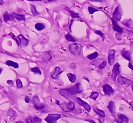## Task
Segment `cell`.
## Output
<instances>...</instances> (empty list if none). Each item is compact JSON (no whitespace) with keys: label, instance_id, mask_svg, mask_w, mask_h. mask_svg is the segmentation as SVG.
<instances>
[{"label":"cell","instance_id":"6da1fadb","mask_svg":"<svg viewBox=\"0 0 133 123\" xmlns=\"http://www.w3.org/2000/svg\"><path fill=\"white\" fill-rule=\"evenodd\" d=\"M82 92V88L80 83H77L69 89H63L59 91V94L66 99H69L76 94H79Z\"/></svg>","mask_w":133,"mask_h":123},{"label":"cell","instance_id":"7a4b0ae2","mask_svg":"<svg viewBox=\"0 0 133 123\" xmlns=\"http://www.w3.org/2000/svg\"><path fill=\"white\" fill-rule=\"evenodd\" d=\"M69 51L72 55L75 56H78L81 54L82 47L80 44L75 43L71 44L69 47Z\"/></svg>","mask_w":133,"mask_h":123},{"label":"cell","instance_id":"3957f363","mask_svg":"<svg viewBox=\"0 0 133 123\" xmlns=\"http://www.w3.org/2000/svg\"><path fill=\"white\" fill-rule=\"evenodd\" d=\"M33 104L34 108L37 110V111H42L45 108V104L42 103L40 100H39V97L37 95H35L33 97Z\"/></svg>","mask_w":133,"mask_h":123},{"label":"cell","instance_id":"277c9868","mask_svg":"<svg viewBox=\"0 0 133 123\" xmlns=\"http://www.w3.org/2000/svg\"><path fill=\"white\" fill-rule=\"evenodd\" d=\"M61 117L60 114H49L45 118L47 123H55Z\"/></svg>","mask_w":133,"mask_h":123},{"label":"cell","instance_id":"5b68a950","mask_svg":"<svg viewBox=\"0 0 133 123\" xmlns=\"http://www.w3.org/2000/svg\"><path fill=\"white\" fill-rule=\"evenodd\" d=\"M122 15H123V11L121 10V7L120 6H117V7H116L113 13V18L112 19L115 20L116 21H119L121 20Z\"/></svg>","mask_w":133,"mask_h":123},{"label":"cell","instance_id":"8992f818","mask_svg":"<svg viewBox=\"0 0 133 123\" xmlns=\"http://www.w3.org/2000/svg\"><path fill=\"white\" fill-rule=\"evenodd\" d=\"M121 74V65H119V63H116L114 64L113 68V71H112V78L113 79H116V77H119Z\"/></svg>","mask_w":133,"mask_h":123},{"label":"cell","instance_id":"52a82bcc","mask_svg":"<svg viewBox=\"0 0 133 123\" xmlns=\"http://www.w3.org/2000/svg\"><path fill=\"white\" fill-rule=\"evenodd\" d=\"M115 54H116V51H114V49H110V51L109 52V55H108V62H109L110 65H113L114 64Z\"/></svg>","mask_w":133,"mask_h":123},{"label":"cell","instance_id":"ba28073f","mask_svg":"<svg viewBox=\"0 0 133 123\" xmlns=\"http://www.w3.org/2000/svg\"><path fill=\"white\" fill-rule=\"evenodd\" d=\"M75 101L77 102V103L79 104L80 106H82L87 112H90V111H91V106H90L89 104L87 103L86 102H85L84 101H82V99L77 97V98L75 99Z\"/></svg>","mask_w":133,"mask_h":123},{"label":"cell","instance_id":"9c48e42d","mask_svg":"<svg viewBox=\"0 0 133 123\" xmlns=\"http://www.w3.org/2000/svg\"><path fill=\"white\" fill-rule=\"evenodd\" d=\"M115 121L117 123H123L124 122L126 123H128V117L123 114H118L115 117Z\"/></svg>","mask_w":133,"mask_h":123},{"label":"cell","instance_id":"30bf717a","mask_svg":"<svg viewBox=\"0 0 133 123\" xmlns=\"http://www.w3.org/2000/svg\"><path fill=\"white\" fill-rule=\"evenodd\" d=\"M102 91L105 95H111V94H114V89L109 84H104L102 86Z\"/></svg>","mask_w":133,"mask_h":123},{"label":"cell","instance_id":"8fae6325","mask_svg":"<svg viewBox=\"0 0 133 123\" xmlns=\"http://www.w3.org/2000/svg\"><path fill=\"white\" fill-rule=\"evenodd\" d=\"M63 72V70L62 69L59 67H56L55 68V69L53 72L51 73V77L53 79H58L59 75Z\"/></svg>","mask_w":133,"mask_h":123},{"label":"cell","instance_id":"7c38bea8","mask_svg":"<svg viewBox=\"0 0 133 123\" xmlns=\"http://www.w3.org/2000/svg\"><path fill=\"white\" fill-rule=\"evenodd\" d=\"M17 39L19 41L20 45H21L22 47H26V46L28 45V44H29V40L27 39L26 37H25L21 34H20V35H19L17 36Z\"/></svg>","mask_w":133,"mask_h":123},{"label":"cell","instance_id":"4fadbf2b","mask_svg":"<svg viewBox=\"0 0 133 123\" xmlns=\"http://www.w3.org/2000/svg\"><path fill=\"white\" fill-rule=\"evenodd\" d=\"M117 81L119 82V84H121V85H124V84H126V85H129L130 84H131V80H129L127 78H125L121 76V75H119L118 78H117Z\"/></svg>","mask_w":133,"mask_h":123},{"label":"cell","instance_id":"5bb4252c","mask_svg":"<svg viewBox=\"0 0 133 123\" xmlns=\"http://www.w3.org/2000/svg\"><path fill=\"white\" fill-rule=\"evenodd\" d=\"M112 23H113V29L114 31L118 32L119 34H122L123 31V29L121 28V27L119 26L117 21L114 20L113 19H112Z\"/></svg>","mask_w":133,"mask_h":123},{"label":"cell","instance_id":"9a60e30c","mask_svg":"<svg viewBox=\"0 0 133 123\" xmlns=\"http://www.w3.org/2000/svg\"><path fill=\"white\" fill-rule=\"evenodd\" d=\"M51 58H52V52L51 51H45L41 55V59L44 61H48L51 60Z\"/></svg>","mask_w":133,"mask_h":123},{"label":"cell","instance_id":"2e32d148","mask_svg":"<svg viewBox=\"0 0 133 123\" xmlns=\"http://www.w3.org/2000/svg\"><path fill=\"white\" fill-rule=\"evenodd\" d=\"M107 108L109 109V112L111 113L112 115L114 116V114L116 113V108H115V104H114V102L113 101H112L109 102Z\"/></svg>","mask_w":133,"mask_h":123},{"label":"cell","instance_id":"e0dca14e","mask_svg":"<svg viewBox=\"0 0 133 123\" xmlns=\"http://www.w3.org/2000/svg\"><path fill=\"white\" fill-rule=\"evenodd\" d=\"M121 55L123 56V57L128 61L129 62H131V53L129 51H126V50H122L121 51Z\"/></svg>","mask_w":133,"mask_h":123},{"label":"cell","instance_id":"ac0fdd59","mask_svg":"<svg viewBox=\"0 0 133 123\" xmlns=\"http://www.w3.org/2000/svg\"><path fill=\"white\" fill-rule=\"evenodd\" d=\"M3 20L5 22L9 21H13L14 20V17L12 15L9 14L7 12H5L3 14Z\"/></svg>","mask_w":133,"mask_h":123},{"label":"cell","instance_id":"d6986e66","mask_svg":"<svg viewBox=\"0 0 133 123\" xmlns=\"http://www.w3.org/2000/svg\"><path fill=\"white\" fill-rule=\"evenodd\" d=\"M11 15L13 16L14 18H15L18 21H25V15H23L17 14L16 13H12Z\"/></svg>","mask_w":133,"mask_h":123},{"label":"cell","instance_id":"ffe728a7","mask_svg":"<svg viewBox=\"0 0 133 123\" xmlns=\"http://www.w3.org/2000/svg\"><path fill=\"white\" fill-rule=\"evenodd\" d=\"M5 64L7 65V66H10V67H12L15 68V69H18L19 68V65L18 63H15L14 61L11 60H7L6 62H5Z\"/></svg>","mask_w":133,"mask_h":123},{"label":"cell","instance_id":"44dd1931","mask_svg":"<svg viewBox=\"0 0 133 123\" xmlns=\"http://www.w3.org/2000/svg\"><path fill=\"white\" fill-rule=\"evenodd\" d=\"M65 10H67V11L69 13V14L71 15V16L72 18H73V19H75V18H79V13L73 11L72 10H69V8H65Z\"/></svg>","mask_w":133,"mask_h":123},{"label":"cell","instance_id":"7402d4cb","mask_svg":"<svg viewBox=\"0 0 133 123\" xmlns=\"http://www.w3.org/2000/svg\"><path fill=\"white\" fill-rule=\"evenodd\" d=\"M94 111L95 112V113H97L99 116H100L102 118H104L105 117V113L104 111H103L102 110H101V109H97V108H94Z\"/></svg>","mask_w":133,"mask_h":123},{"label":"cell","instance_id":"603a6c76","mask_svg":"<svg viewBox=\"0 0 133 123\" xmlns=\"http://www.w3.org/2000/svg\"><path fill=\"white\" fill-rule=\"evenodd\" d=\"M35 28L37 30V31H42L45 28V25L42 23H37L35 25Z\"/></svg>","mask_w":133,"mask_h":123},{"label":"cell","instance_id":"cb8c5ba5","mask_svg":"<svg viewBox=\"0 0 133 123\" xmlns=\"http://www.w3.org/2000/svg\"><path fill=\"white\" fill-rule=\"evenodd\" d=\"M7 115L11 117V119H15V117L17 116V114L15 113V111H14L12 109H10L7 113Z\"/></svg>","mask_w":133,"mask_h":123},{"label":"cell","instance_id":"d4e9b609","mask_svg":"<svg viewBox=\"0 0 133 123\" xmlns=\"http://www.w3.org/2000/svg\"><path fill=\"white\" fill-rule=\"evenodd\" d=\"M98 56H99V53L97 52V51H95L94 53L89 54V55H87V59H89V60H93V59H95L97 58Z\"/></svg>","mask_w":133,"mask_h":123},{"label":"cell","instance_id":"484cf974","mask_svg":"<svg viewBox=\"0 0 133 123\" xmlns=\"http://www.w3.org/2000/svg\"><path fill=\"white\" fill-rule=\"evenodd\" d=\"M75 109V103L72 101L69 102L67 103V109L68 111H73Z\"/></svg>","mask_w":133,"mask_h":123},{"label":"cell","instance_id":"4316f807","mask_svg":"<svg viewBox=\"0 0 133 123\" xmlns=\"http://www.w3.org/2000/svg\"><path fill=\"white\" fill-rule=\"evenodd\" d=\"M67 77L69 80V81L71 82H75L76 81V76H75L74 74H72V73H68L67 74Z\"/></svg>","mask_w":133,"mask_h":123},{"label":"cell","instance_id":"83f0119b","mask_svg":"<svg viewBox=\"0 0 133 123\" xmlns=\"http://www.w3.org/2000/svg\"><path fill=\"white\" fill-rule=\"evenodd\" d=\"M65 39L67 41H70V42H75L76 39L73 36H72L70 33H67L65 35Z\"/></svg>","mask_w":133,"mask_h":123},{"label":"cell","instance_id":"f1b7e54d","mask_svg":"<svg viewBox=\"0 0 133 123\" xmlns=\"http://www.w3.org/2000/svg\"><path fill=\"white\" fill-rule=\"evenodd\" d=\"M99 97V93L97 91H93L91 92V94L90 95V98L93 100H97Z\"/></svg>","mask_w":133,"mask_h":123},{"label":"cell","instance_id":"f546056e","mask_svg":"<svg viewBox=\"0 0 133 123\" xmlns=\"http://www.w3.org/2000/svg\"><path fill=\"white\" fill-rule=\"evenodd\" d=\"M30 6H31V11L33 15H34V16H36V15L39 14V13L37 11V10L36 7H35V5H32L31 4Z\"/></svg>","mask_w":133,"mask_h":123},{"label":"cell","instance_id":"4dcf8cb0","mask_svg":"<svg viewBox=\"0 0 133 123\" xmlns=\"http://www.w3.org/2000/svg\"><path fill=\"white\" fill-rule=\"evenodd\" d=\"M31 71L33 72V73H35V74H37V75H41V74H42L41 70H40L38 67H37L31 68Z\"/></svg>","mask_w":133,"mask_h":123},{"label":"cell","instance_id":"1f68e13d","mask_svg":"<svg viewBox=\"0 0 133 123\" xmlns=\"http://www.w3.org/2000/svg\"><path fill=\"white\" fill-rule=\"evenodd\" d=\"M88 11H89V14H93L94 13L99 11V10H97V9H95L94 7H91V6H89V7H88Z\"/></svg>","mask_w":133,"mask_h":123},{"label":"cell","instance_id":"d6a6232c","mask_svg":"<svg viewBox=\"0 0 133 123\" xmlns=\"http://www.w3.org/2000/svg\"><path fill=\"white\" fill-rule=\"evenodd\" d=\"M94 33L97 34V35H99V36H101V37L103 41H104V39H106V37H105V35H104V33H103L102 31H99V30H97V31H95Z\"/></svg>","mask_w":133,"mask_h":123},{"label":"cell","instance_id":"836d02e7","mask_svg":"<svg viewBox=\"0 0 133 123\" xmlns=\"http://www.w3.org/2000/svg\"><path fill=\"white\" fill-rule=\"evenodd\" d=\"M60 106L62 108L63 111H65V112H68V109H67V104L66 102H63L62 104H61Z\"/></svg>","mask_w":133,"mask_h":123},{"label":"cell","instance_id":"e575fe53","mask_svg":"<svg viewBox=\"0 0 133 123\" xmlns=\"http://www.w3.org/2000/svg\"><path fill=\"white\" fill-rule=\"evenodd\" d=\"M16 84H17V89H21L22 87H23V83L21 81V80L20 79H18L16 81Z\"/></svg>","mask_w":133,"mask_h":123},{"label":"cell","instance_id":"d590c367","mask_svg":"<svg viewBox=\"0 0 133 123\" xmlns=\"http://www.w3.org/2000/svg\"><path fill=\"white\" fill-rule=\"evenodd\" d=\"M122 23H123V24L125 26L129 27H130L132 26V25H131V23H132L133 22H132V21H131V20H128V21H123V22H122Z\"/></svg>","mask_w":133,"mask_h":123},{"label":"cell","instance_id":"8d00e7d4","mask_svg":"<svg viewBox=\"0 0 133 123\" xmlns=\"http://www.w3.org/2000/svg\"><path fill=\"white\" fill-rule=\"evenodd\" d=\"M25 123H34L33 118L31 116H29L25 119Z\"/></svg>","mask_w":133,"mask_h":123},{"label":"cell","instance_id":"74e56055","mask_svg":"<svg viewBox=\"0 0 133 123\" xmlns=\"http://www.w3.org/2000/svg\"><path fill=\"white\" fill-rule=\"evenodd\" d=\"M106 65H107L106 61H103L102 63H101L99 65V68L101 69H104V68L106 67Z\"/></svg>","mask_w":133,"mask_h":123},{"label":"cell","instance_id":"f35d334b","mask_svg":"<svg viewBox=\"0 0 133 123\" xmlns=\"http://www.w3.org/2000/svg\"><path fill=\"white\" fill-rule=\"evenodd\" d=\"M33 121L34 123H41L42 120L37 116H35V117H33Z\"/></svg>","mask_w":133,"mask_h":123},{"label":"cell","instance_id":"ab89813d","mask_svg":"<svg viewBox=\"0 0 133 123\" xmlns=\"http://www.w3.org/2000/svg\"><path fill=\"white\" fill-rule=\"evenodd\" d=\"M70 67L72 69H76L77 67V63H71Z\"/></svg>","mask_w":133,"mask_h":123},{"label":"cell","instance_id":"60d3db41","mask_svg":"<svg viewBox=\"0 0 133 123\" xmlns=\"http://www.w3.org/2000/svg\"><path fill=\"white\" fill-rule=\"evenodd\" d=\"M25 101L26 103H29V101H30V99H29V97L28 96H26L25 98Z\"/></svg>","mask_w":133,"mask_h":123},{"label":"cell","instance_id":"b9f144b4","mask_svg":"<svg viewBox=\"0 0 133 123\" xmlns=\"http://www.w3.org/2000/svg\"><path fill=\"white\" fill-rule=\"evenodd\" d=\"M128 67L130 68L131 70L133 71V64L131 63V62H129V63H128Z\"/></svg>","mask_w":133,"mask_h":123},{"label":"cell","instance_id":"7bdbcfd3","mask_svg":"<svg viewBox=\"0 0 133 123\" xmlns=\"http://www.w3.org/2000/svg\"><path fill=\"white\" fill-rule=\"evenodd\" d=\"M85 121H87V122H89L90 123H96L94 121H92V120H90V119H86Z\"/></svg>","mask_w":133,"mask_h":123},{"label":"cell","instance_id":"ee69618b","mask_svg":"<svg viewBox=\"0 0 133 123\" xmlns=\"http://www.w3.org/2000/svg\"><path fill=\"white\" fill-rule=\"evenodd\" d=\"M129 104H130V106H131V108L132 109V111H133V101H131L129 102Z\"/></svg>","mask_w":133,"mask_h":123},{"label":"cell","instance_id":"f6af8a7d","mask_svg":"<svg viewBox=\"0 0 133 123\" xmlns=\"http://www.w3.org/2000/svg\"><path fill=\"white\" fill-rule=\"evenodd\" d=\"M92 2H101L102 0H90Z\"/></svg>","mask_w":133,"mask_h":123},{"label":"cell","instance_id":"bcb514c9","mask_svg":"<svg viewBox=\"0 0 133 123\" xmlns=\"http://www.w3.org/2000/svg\"><path fill=\"white\" fill-rule=\"evenodd\" d=\"M7 83L8 84H13V81L11 80H8L7 81Z\"/></svg>","mask_w":133,"mask_h":123},{"label":"cell","instance_id":"7dc6e473","mask_svg":"<svg viewBox=\"0 0 133 123\" xmlns=\"http://www.w3.org/2000/svg\"><path fill=\"white\" fill-rule=\"evenodd\" d=\"M55 102H56V104H57V105H59V106H60L61 104H60V102H59V101H58V100H56Z\"/></svg>","mask_w":133,"mask_h":123},{"label":"cell","instance_id":"c3c4849f","mask_svg":"<svg viewBox=\"0 0 133 123\" xmlns=\"http://www.w3.org/2000/svg\"><path fill=\"white\" fill-rule=\"evenodd\" d=\"M27 1H41L42 0H27Z\"/></svg>","mask_w":133,"mask_h":123},{"label":"cell","instance_id":"681fc988","mask_svg":"<svg viewBox=\"0 0 133 123\" xmlns=\"http://www.w3.org/2000/svg\"><path fill=\"white\" fill-rule=\"evenodd\" d=\"M3 3H4L3 1V0H0V5H3Z\"/></svg>","mask_w":133,"mask_h":123},{"label":"cell","instance_id":"f907efd6","mask_svg":"<svg viewBox=\"0 0 133 123\" xmlns=\"http://www.w3.org/2000/svg\"><path fill=\"white\" fill-rule=\"evenodd\" d=\"M48 2H53V1H55V0H47Z\"/></svg>","mask_w":133,"mask_h":123},{"label":"cell","instance_id":"816d5d0a","mask_svg":"<svg viewBox=\"0 0 133 123\" xmlns=\"http://www.w3.org/2000/svg\"><path fill=\"white\" fill-rule=\"evenodd\" d=\"M131 86H132V90H133V81H132V82H131Z\"/></svg>","mask_w":133,"mask_h":123},{"label":"cell","instance_id":"f5cc1de1","mask_svg":"<svg viewBox=\"0 0 133 123\" xmlns=\"http://www.w3.org/2000/svg\"><path fill=\"white\" fill-rule=\"evenodd\" d=\"M16 123H24L23 121H18V122H16Z\"/></svg>","mask_w":133,"mask_h":123},{"label":"cell","instance_id":"db71d44e","mask_svg":"<svg viewBox=\"0 0 133 123\" xmlns=\"http://www.w3.org/2000/svg\"><path fill=\"white\" fill-rule=\"evenodd\" d=\"M2 71H3L2 69H1V68H0V75H1V73L2 72Z\"/></svg>","mask_w":133,"mask_h":123}]
</instances>
